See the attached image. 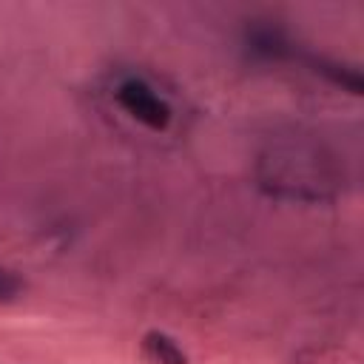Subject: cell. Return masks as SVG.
I'll list each match as a JSON object with an SVG mask.
<instances>
[{"label":"cell","instance_id":"cell-1","mask_svg":"<svg viewBox=\"0 0 364 364\" xmlns=\"http://www.w3.org/2000/svg\"><path fill=\"white\" fill-rule=\"evenodd\" d=\"M259 176L270 193L290 199H324L327 188L336 182L330 176L327 162L316 151H304V148L273 151L270 156L262 159Z\"/></svg>","mask_w":364,"mask_h":364},{"label":"cell","instance_id":"cell-2","mask_svg":"<svg viewBox=\"0 0 364 364\" xmlns=\"http://www.w3.org/2000/svg\"><path fill=\"white\" fill-rule=\"evenodd\" d=\"M114 100L131 119H136L151 131H165L173 119L171 102L139 74H125L114 85Z\"/></svg>","mask_w":364,"mask_h":364},{"label":"cell","instance_id":"cell-3","mask_svg":"<svg viewBox=\"0 0 364 364\" xmlns=\"http://www.w3.org/2000/svg\"><path fill=\"white\" fill-rule=\"evenodd\" d=\"M142 355L154 364H188V353L176 338L162 330H148L142 336Z\"/></svg>","mask_w":364,"mask_h":364},{"label":"cell","instance_id":"cell-4","mask_svg":"<svg viewBox=\"0 0 364 364\" xmlns=\"http://www.w3.org/2000/svg\"><path fill=\"white\" fill-rule=\"evenodd\" d=\"M23 290H26V282L14 270L0 267V301H14Z\"/></svg>","mask_w":364,"mask_h":364}]
</instances>
